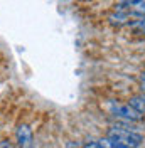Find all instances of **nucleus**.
Wrapping results in <instances>:
<instances>
[{"label": "nucleus", "mask_w": 145, "mask_h": 148, "mask_svg": "<svg viewBox=\"0 0 145 148\" xmlns=\"http://www.w3.org/2000/svg\"><path fill=\"white\" fill-rule=\"evenodd\" d=\"M108 136L132 148H137L144 141V136L140 133H137V131H133L130 128H125V126H111L108 130Z\"/></svg>", "instance_id": "obj_1"}, {"label": "nucleus", "mask_w": 145, "mask_h": 148, "mask_svg": "<svg viewBox=\"0 0 145 148\" xmlns=\"http://www.w3.org/2000/svg\"><path fill=\"white\" fill-rule=\"evenodd\" d=\"M110 113L127 123H137V121H142V118H144V114L140 111H137L130 103L110 101Z\"/></svg>", "instance_id": "obj_2"}, {"label": "nucleus", "mask_w": 145, "mask_h": 148, "mask_svg": "<svg viewBox=\"0 0 145 148\" xmlns=\"http://www.w3.org/2000/svg\"><path fill=\"white\" fill-rule=\"evenodd\" d=\"M15 138H17V145L22 148H27L32 143V131L27 125H19L15 130Z\"/></svg>", "instance_id": "obj_3"}, {"label": "nucleus", "mask_w": 145, "mask_h": 148, "mask_svg": "<svg viewBox=\"0 0 145 148\" xmlns=\"http://www.w3.org/2000/svg\"><path fill=\"white\" fill-rule=\"evenodd\" d=\"M130 104L135 108L137 111H140L142 114H145V94H138V96H133L130 98Z\"/></svg>", "instance_id": "obj_4"}, {"label": "nucleus", "mask_w": 145, "mask_h": 148, "mask_svg": "<svg viewBox=\"0 0 145 148\" xmlns=\"http://www.w3.org/2000/svg\"><path fill=\"white\" fill-rule=\"evenodd\" d=\"M100 143H101V147H103V148H132V147H128V145H123V143L117 141V140L110 138V136L101 138Z\"/></svg>", "instance_id": "obj_5"}, {"label": "nucleus", "mask_w": 145, "mask_h": 148, "mask_svg": "<svg viewBox=\"0 0 145 148\" xmlns=\"http://www.w3.org/2000/svg\"><path fill=\"white\" fill-rule=\"evenodd\" d=\"M83 148H103V147H101L100 141H90V143H86Z\"/></svg>", "instance_id": "obj_6"}, {"label": "nucleus", "mask_w": 145, "mask_h": 148, "mask_svg": "<svg viewBox=\"0 0 145 148\" xmlns=\"http://www.w3.org/2000/svg\"><path fill=\"white\" fill-rule=\"evenodd\" d=\"M0 148H14V147H12V143H9V141H2L0 143Z\"/></svg>", "instance_id": "obj_7"}, {"label": "nucleus", "mask_w": 145, "mask_h": 148, "mask_svg": "<svg viewBox=\"0 0 145 148\" xmlns=\"http://www.w3.org/2000/svg\"><path fill=\"white\" fill-rule=\"evenodd\" d=\"M142 92L145 94V81H142Z\"/></svg>", "instance_id": "obj_8"}]
</instances>
